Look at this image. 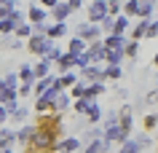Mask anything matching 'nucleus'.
I'll return each instance as SVG.
<instances>
[{"mask_svg":"<svg viewBox=\"0 0 158 153\" xmlns=\"http://www.w3.org/2000/svg\"><path fill=\"white\" fill-rule=\"evenodd\" d=\"M56 140H59L56 132L38 126V129L32 132V137H30V142H27L24 151H27V153H54V145H56Z\"/></svg>","mask_w":158,"mask_h":153,"instance_id":"1","label":"nucleus"},{"mask_svg":"<svg viewBox=\"0 0 158 153\" xmlns=\"http://www.w3.org/2000/svg\"><path fill=\"white\" fill-rule=\"evenodd\" d=\"M51 46H54V40H51L46 32H32L24 49L30 51V54H35V57H46V54L51 51Z\"/></svg>","mask_w":158,"mask_h":153,"instance_id":"2","label":"nucleus"},{"mask_svg":"<svg viewBox=\"0 0 158 153\" xmlns=\"http://www.w3.org/2000/svg\"><path fill=\"white\" fill-rule=\"evenodd\" d=\"M35 124L43 129H51V132H56L59 137H62V129H64V124H62V113L59 110H46V113H38L35 116Z\"/></svg>","mask_w":158,"mask_h":153,"instance_id":"3","label":"nucleus"},{"mask_svg":"<svg viewBox=\"0 0 158 153\" xmlns=\"http://www.w3.org/2000/svg\"><path fill=\"white\" fill-rule=\"evenodd\" d=\"M118 124H121V137H123V140H129V134H131V126H134L131 105H121V110H118Z\"/></svg>","mask_w":158,"mask_h":153,"instance_id":"4","label":"nucleus"},{"mask_svg":"<svg viewBox=\"0 0 158 153\" xmlns=\"http://www.w3.org/2000/svg\"><path fill=\"white\" fill-rule=\"evenodd\" d=\"M78 35H81L86 43H91V40H97V38H102V24L99 22H83V24H78Z\"/></svg>","mask_w":158,"mask_h":153,"instance_id":"5","label":"nucleus"},{"mask_svg":"<svg viewBox=\"0 0 158 153\" xmlns=\"http://www.w3.org/2000/svg\"><path fill=\"white\" fill-rule=\"evenodd\" d=\"M86 14H89V22H102V19L107 16V0H91L89 3V8H86Z\"/></svg>","mask_w":158,"mask_h":153,"instance_id":"6","label":"nucleus"},{"mask_svg":"<svg viewBox=\"0 0 158 153\" xmlns=\"http://www.w3.org/2000/svg\"><path fill=\"white\" fill-rule=\"evenodd\" d=\"M75 151H83L78 137H59L54 145V153H75Z\"/></svg>","mask_w":158,"mask_h":153,"instance_id":"7","label":"nucleus"},{"mask_svg":"<svg viewBox=\"0 0 158 153\" xmlns=\"http://www.w3.org/2000/svg\"><path fill=\"white\" fill-rule=\"evenodd\" d=\"M81 73H83L86 81H102V83L107 81V73H105V67H99V62H91V65H86Z\"/></svg>","mask_w":158,"mask_h":153,"instance_id":"8","label":"nucleus"},{"mask_svg":"<svg viewBox=\"0 0 158 153\" xmlns=\"http://www.w3.org/2000/svg\"><path fill=\"white\" fill-rule=\"evenodd\" d=\"M70 14H75V11L67 6V0H59L56 6L51 8V19H54V22H67V19H70Z\"/></svg>","mask_w":158,"mask_h":153,"instance_id":"9","label":"nucleus"},{"mask_svg":"<svg viewBox=\"0 0 158 153\" xmlns=\"http://www.w3.org/2000/svg\"><path fill=\"white\" fill-rule=\"evenodd\" d=\"M16 142V132L8 126L0 129V153H11V145Z\"/></svg>","mask_w":158,"mask_h":153,"instance_id":"10","label":"nucleus"},{"mask_svg":"<svg viewBox=\"0 0 158 153\" xmlns=\"http://www.w3.org/2000/svg\"><path fill=\"white\" fill-rule=\"evenodd\" d=\"M102 40H105V46H107V49H123L129 38H126L123 32H107Z\"/></svg>","mask_w":158,"mask_h":153,"instance_id":"11","label":"nucleus"},{"mask_svg":"<svg viewBox=\"0 0 158 153\" xmlns=\"http://www.w3.org/2000/svg\"><path fill=\"white\" fill-rule=\"evenodd\" d=\"M70 108H73V97L67 94V89H62V91L56 94V100H54V110L64 113V110H70Z\"/></svg>","mask_w":158,"mask_h":153,"instance_id":"12","label":"nucleus"},{"mask_svg":"<svg viewBox=\"0 0 158 153\" xmlns=\"http://www.w3.org/2000/svg\"><path fill=\"white\" fill-rule=\"evenodd\" d=\"M35 129H38V124H22V129L16 132V142L22 148H27V142H30V137H32Z\"/></svg>","mask_w":158,"mask_h":153,"instance_id":"13","label":"nucleus"},{"mask_svg":"<svg viewBox=\"0 0 158 153\" xmlns=\"http://www.w3.org/2000/svg\"><path fill=\"white\" fill-rule=\"evenodd\" d=\"M46 19H48V14H46V8H43V6H30V11H27V22L40 24V22H46Z\"/></svg>","mask_w":158,"mask_h":153,"instance_id":"14","label":"nucleus"},{"mask_svg":"<svg viewBox=\"0 0 158 153\" xmlns=\"http://www.w3.org/2000/svg\"><path fill=\"white\" fill-rule=\"evenodd\" d=\"M46 35H48L51 40H59V38H64V35H67V24H64V22H54V24L46 27Z\"/></svg>","mask_w":158,"mask_h":153,"instance_id":"15","label":"nucleus"},{"mask_svg":"<svg viewBox=\"0 0 158 153\" xmlns=\"http://www.w3.org/2000/svg\"><path fill=\"white\" fill-rule=\"evenodd\" d=\"M75 57H78V54H73V51H64V54H62V57H59V73H67V70H73L75 67Z\"/></svg>","mask_w":158,"mask_h":153,"instance_id":"16","label":"nucleus"},{"mask_svg":"<svg viewBox=\"0 0 158 153\" xmlns=\"http://www.w3.org/2000/svg\"><path fill=\"white\" fill-rule=\"evenodd\" d=\"M102 91H105V83H102V81H89V83H86V94H83V97H89V100H97Z\"/></svg>","mask_w":158,"mask_h":153,"instance_id":"17","label":"nucleus"},{"mask_svg":"<svg viewBox=\"0 0 158 153\" xmlns=\"http://www.w3.org/2000/svg\"><path fill=\"white\" fill-rule=\"evenodd\" d=\"M148 24H150V16H139L137 27L131 30V38H134V40H142V38H145V32H148Z\"/></svg>","mask_w":158,"mask_h":153,"instance_id":"18","label":"nucleus"},{"mask_svg":"<svg viewBox=\"0 0 158 153\" xmlns=\"http://www.w3.org/2000/svg\"><path fill=\"white\" fill-rule=\"evenodd\" d=\"M14 100H19V89L16 86H3V89H0V102L8 105V102H14Z\"/></svg>","mask_w":158,"mask_h":153,"instance_id":"19","label":"nucleus"},{"mask_svg":"<svg viewBox=\"0 0 158 153\" xmlns=\"http://www.w3.org/2000/svg\"><path fill=\"white\" fill-rule=\"evenodd\" d=\"M86 49H89V43H86L81 35H75V38L67 40V51H73V54H81V51H86Z\"/></svg>","mask_w":158,"mask_h":153,"instance_id":"20","label":"nucleus"},{"mask_svg":"<svg viewBox=\"0 0 158 153\" xmlns=\"http://www.w3.org/2000/svg\"><path fill=\"white\" fill-rule=\"evenodd\" d=\"M94 102H97V100H89V97H78V100L73 102V110H75V113H81V116H86V113H89V108H91Z\"/></svg>","mask_w":158,"mask_h":153,"instance_id":"21","label":"nucleus"},{"mask_svg":"<svg viewBox=\"0 0 158 153\" xmlns=\"http://www.w3.org/2000/svg\"><path fill=\"white\" fill-rule=\"evenodd\" d=\"M86 153H102V151H107V145H105V137H91V140H89V145H86L83 148Z\"/></svg>","mask_w":158,"mask_h":153,"instance_id":"22","label":"nucleus"},{"mask_svg":"<svg viewBox=\"0 0 158 153\" xmlns=\"http://www.w3.org/2000/svg\"><path fill=\"white\" fill-rule=\"evenodd\" d=\"M46 110H54V100H48L46 94H40L35 100V113H46Z\"/></svg>","mask_w":158,"mask_h":153,"instance_id":"23","label":"nucleus"},{"mask_svg":"<svg viewBox=\"0 0 158 153\" xmlns=\"http://www.w3.org/2000/svg\"><path fill=\"white\" fill-rule=\"evenodd\" d=\"M123 49H107V57H105V62H107V65H121V62H123Z\"/></svg>","mask_w":158,"mask_h":153,"instance_id":"24","label":"nucleus"},{"mask_svg":"<svg viewBox=\"0 0 158 153\" xmlns=\"http://www.w3.org/2000/svg\"><path fill=\"white\" fill-rule=\"evenodd\" d=\"M75 81H78V75H75V73H70V70H67V73H62V75L56 78V86H59V89H70V86H73Z\"/></svg>","mask_w":158,"mask_h":153,"instance_id":"25","label":"nucleus"},{"mask_svg":"<svg viewBox=\"0 0 158 153\" xmlns=\"http://www.w3.org/2000/svg\"><path fill=\"white\" fill-rule=\"evenodd\" d=\"M123 54L129 57V59H137V54H139V40H134V38H129L123 46Z\"/></svg>","mask_w":158,"mask_h":153,"instance_id":"26","label":"nucleus"},{"mask_svg":"<svg viewBox=\"0 0 158 153\" xmlns=\"http://www.w3.org/2000/svg\"><path fill=\"white\" fill-rule=\"evenodd\" d=\"M27 116H30V108H16V110L8 116V121H11V124H24Z\"/></svg>","mask_w":158,"mask_h":153,"instance_id":"27","label":"nucleus"},{"mask_svg":"<svg viewBox=\"0 0 158 153\" xmlns=\"http://www.w3.org/2000/svg\"><path fill=\"white\" fill-rule=\"evenodd\" d=\"M118 151H121V153H139L142 145H139V140H123Z\"/></svg>","mask_w":158,"mask_h":153,"instance_id":"28","label":"nucleus"},{"mask_svg":"<svg viewBox=\"0 0 158 153\" xmlns=\"http://www.w3.org/2000/svg\"><path fill=\"white\" fill-rule=\"evenodd\" d=\"M137 11H139V0H123V14L129 19L137 16Z\"/></svg>","mask_w":158,"mask_h":153,"instance_id":"29","label":"nucleus"},{"mask_svg":"<svg viewBox=\"0 0 158 153\" xmlns=\"http://www.w3.org/2000/svg\"><path fill=\"white\" fill-rule=\"evenodd\" d=\"M35 75H38V78H43V75H48V70H51V62L48 59H46V57H40V62H38V65H35Z\"/></svg>","mask_w":158,"mask_h":153,"instance_id":"30","label":"nucleus"},{"mask_svg":"<svg viewBox=\"0 0 158 153\" xmlns=\"http://www.w3.org/2000/svg\"><path fill=\"white\" fill-rule=\"evenodd\" d=\"M126 30H129V16L126 14H118L115 24H113V32H126Z\"/></svg>","mask_w":158,"mask_h":153,"instance_id":"31","label":"nucleus"},{"mask_svg":"<svg viewBox=\"0 0 158 153\" xmlns=\"http://www.w3.org/2000/svg\"><path fill=\"white\" fill-rule=\"evenodd\" d=\"M14 35H19V38H30V35H32V22H22V24L14 30Z\"/></svg>","mask_w":158,"mask_h":153,"instance_id":"32","label":"nucleus"},{"mask_svg":"<svg viewBox=\"0 0 158 153\" xmlns=\"http://www.w3.org/2000/svg\"><path fill=\"white\" fill-rule=\"evenodd\" d=\"M19 81H38V75H35V70L30 67V65H22V70H19Z\"/></svg>","mask_w":158,"mask_h":153,"instance_id":"33","label":"nucleus"},{"mask_svg":"<svg viewBox=\"0 0 158 153\" xmlns=\"http://www.w3.org/2000/svg\"><path fill=\"white\" fill-rule=\"evenodd\" d=\"M86 116H89V121H91V126H97V124L102 121V110L97 108V102H94L91 108H89V113H86Z\"/></svg>","mask_w":158,"mask_h":153,"instance_id":"34","label":"nucleus"},{"mask_svg":"<svg viewBox=\"0 0 158 153\" xmlns=\"http://www.w3.org/2000/svg\"><path fill=\"white\" fill-rule=\"evenodd\" d=\"M105 73H107V81H118V78L123 75L121 65H107V67H105Z\"/></svg>","mask_w":158,"mask_h":153,"instance_id":"35","label":"nucleus"},{"mask_svg":"<svg viewBox=\"0 0 158 153\" xmlns=\"http://www.w3.org/2000/svg\"><path fill=\"white\" fill-rule=\"evenodd\" d=\"M86 65H91V54H89V49H86V51H81V54L75 57V67H81V70H83Z\"/></svg>","mask_w":158,"mask_h":153,"instance_id":"36","label":"nucleus"},{"mask_svg":"<svg viewBox=\"0 0 158 153\" xmlns=\"http://www.w3.org/2000/svg\"><path fill=\"white\" fill-rule=\"evenodd\" d=\"M153 14V0H139V11H137V19L139 16H150Z\"/></svg>","mask_w":158,"mask_h":153,"instance_id":"37","label":"nucleus"},{"mask_svg":"<svg viewBox=\"0 0 158 153\" xmlns=\"http://www.w3.org/2000/svg\"><path fill=\"white\" fill-rule=\"evenodd\" d=\"M142 126L148 129V132H153V129L158 126V116H156V113H148V116L142 118Z\"/></svg>","mask_w":158,"mask_h":153,"instance_id":"38","label":"nucleus"},{"mask_svg":"<svg viewBox=\"0 0 158 153\" xmlns=\"http://www.w3.org/2000/svg\"><path fill=\"white\" fill-rule=\"evenodd\" d=\"M107 11L113 14V16L123 14V0H107Z\"/></svg>","mask_w":158,"mask_h":153,"instance_id":"39","label":"nucleus"},{"mask_svg":"<svg viewBox=\"0 0 158 153\" xmlns=\"http://www.w3.org/2000/svg\"><path fill=\"white\" fill-rule=\"evenodd\" d=\"M32 86H35V81H22L19 83V97H30L32 94Z\"/></svg>","mask_w":158,"mask_h":153,"instance_id":"40","label":"nucleus"},{"mask_svg":"<svg viewBox=\"0 0 158 153\" xmlns=\"http://www.w3.org/2000/svg\"><path fill=\"white\" fill-rule=\"evenodd\" d=\"M3 81H6V86H16V89H19V83H22V81H19V73H8Z\"/></svg>","mask_w":158,"mask_h":153,"instance_id":"41","label":"nucleus"},{"mask_svg":"<svg viewBox=\"0 0 158 153\" xmlns=\"http://www.w3.org/2000/svg\"><path fill=\"white\" fill-rule=\"evenodd\" d=\"M99 24H102V30H105V32H113V24H115V22H113V14H107Z\"/></svg>","mask_w":158,"mask_h":153,"instance_id":"42","label":"nucleus"},{"mask_svg":"<svg viewBox=\"0 0 158 153\" xmlns=\"http://www.w3.org/2000/svg\"><path fill=\"white\" fill-rule=\"evenodd\" d=\"M145 38H158V22H150V24H148V32H145Z\"/></svg>","mask_w":158,"mask_h":153,"instance_id":"43","label":"nucleus"},{"mask_svg":"<svg viewBox=\"0 0 158 153\" xmlns=\"http://www.w3.org/2000/svg\"><path fill=\"white\" fill-rule=\"evenodd\" d=\"M59 57H62V51H59V49H54V46H51V51L46 54V59H48V62H59Z\"/></svg>","mask_w":158,"mask_h":153,"instance_id":"44","label":"nucleus"},{"mask_svg":"<svg viewBox=\"0 0 158 153\" xmlns=\"http://www.w3.org/2000/svg\"><path fill=\"white\" fill-rule=\"evenodd\" d=\"M0 124H8V108L0 102Z\"/></svg>","mask_w":158,"mask_h":153,"instance_id":"45","label":"nucleus"},{"mask_svg":"<svg viewBox=\"0 0 158 153\" xmlns=\"http://www.w3.org/2000/svg\"><path fill=\"white\" fill-rule=\"evenodd\" d=\"M67 6H70V8H73V11H78V8H81V6H83V0H67Z\"/></svg>","mask_w":158,"mask_h":153,"instance_id":"46","label":"nucleus"},{"mask_svg":"<svg viewBox=\"0 0 158 153\" xmlns=\"http://www.w3.org/2000/svg\"><path fill=\"white\" fill-rule=\"evenodd\" d=\"M56 3H59V0H40V6H43V8H54V6H56Z\"/></svg>","mask_w":158,"mask_h":153,"instance_id":"47","label":"nucleus"},{"mask_svg":"<svg viewBox=\"0 0 158 153\" xmlns=\"http://www.w3.org/2000/svg\"><path fill=\"white\" fill-rule=\"evenodd\" d=\"M156 100H158V89H153V91L148 94V102H156Z\"/></svg>","mask_w":158,"mask_h":153,"instance_id":"48","label":"nucleus"},{"mask_svg":"<svg viewBox=\"0 0 158 153\" xmlns=\"http://www.w3.org/2000/svg\"><path fill=\"white\" fill-rule=\"evenodd\" d=\"M153 65H156V70H158V54H156V57H153Z\"/></svg>","mask_w":158,"mask_h":153,"instance_id":"49","label":"nucleus"},{"mask_svg":"<svg viewBox=\"0 0 158 153\" xmlns=\"http://www.w3.org/2000/svg\"><path fill=\"white\" fill-rule=\"evenodd\" d=\"M3 86H6V81H3V78H0V89H3Z\"/></svg>","mask_w":158,"mask_h":153,"instance_id":"50","label":"nucleus"},{"mask_svg":"<svg viewBox=\"0 0 158 153\" xmlns=\"http://www.w3.org/2000/svg\"><path fill=\"white\" fill-rule=\"evenodd\" d=\"M153 3H156V0H153Z\"/></svg>","mask_w":158,"mask_h":153,"instance_id":"51","label":"nucleus"}]
</instances>
